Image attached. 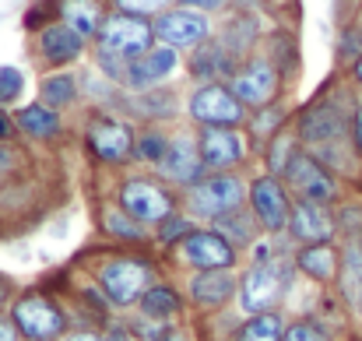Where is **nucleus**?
<instances>
[{"label": "nucleus", "mask_w": 362, "mask_h": 341, "mask_svg": "<svg viewBox=\"0 0 362 341\" xmlns=\"http://www.w3.org/2000/svg\"><path fill=\"white\" fill-rule=\"evenodd\" d=\"M25 92V74L18 67H0V106L18 103Z\"/></svg>", "instance_id": "33"}, {"label": "nucleus", "mask_w": 362, "mask_h": 341, "mask_svg": "<svg viewBox=\"0 0 362 341\" xmlns=\"http://www.w3.org/2000/svg\"><path fill=\"white\" fill-rule=\"evenodd\" d=\"M352 78H356V85H362V57L352 64Z\"/></svg>", "instance_id": "45"}, {"label": "nucleus", "mask_w": 362, "mask_h": 341, "mask_svg": "<svg viewBox=\"0 0 362 341\" xmlns=\"http://www.w3.org/2000/svg\"><path fill=\"white\" fill-rule=\"evenodd\" d=\"M14 158H18V155H14V151H11V148H7V144L0 141V169H7V166H11Z\"/></svg>", "instance_id": "43"}, {"label": "nucleus", "mask_w": 362, "mask_h": 341, "mask_svg": "<svg viewBox=\"0 0 362 341\" xmlns=\"http://www.w3.org/2000/svg\"><path fill=\"white\" fill-rule=\"evenodd\" d=\"M0 341H21V331H18L14 317H0Z\"/></svg>", "instance_id": "42"}, {"label": "nucleus", "mask_w": 362, "mask_h": 341, "mask_svg": "<svg viewBox=\"0 0 362 341\" xmlns=\"http://www.w3.org/2000/svg\"><path fill=\"white\" fill-rule=\"evenodd\" d=\"M338 57L345 64H356L362 57V28H345L341 39H338Z\"/></svg>", "instance_id": "36"}, {"label": "nucleus", "mask_w": 362, "mask_h": 341, "mask_svg": "<svg viewBox=\"0 0 362 341\" xmlns=\"http://www.w3.org/2000/svg\"><path fill=\"white\" fill-rule=\"evenodd\" d=\"M236 292V278L229 271H197V278L190 282V296L197 306H222L229 303Z\"/></svg>", "instance_id": "22"}, {"label": "nucleus", "mask_w": 362, "mask_h": 341, "mask_svg": "<svg viewBox=\"0 0 362 341\" xmlns=\"http://www.w3.org/2000/svg\"><path fill=\"white\" fill-rule=\"evenodd\" d=\"M155 39L169 50H197L201 42L211 39V25L201 11H187V7H169L162 11L155 21Z\"/></svg>", "instance_id": "5"}, {"label": "nucleus", "mask_w": 362, "mask_h": 341, "mask_svg": "<svg viewBox=\"0 0 362 341\" xmlns=\"http://www.w3.org/2000/svg\"><path fill=\"white\" fill-rule=\"evenodd\" d=\"M165 151H169V137H165V134H158V130H144V134L137 137V155H141L144 162L162 166Z\"/></svg>", "instance_id": "31"}, {"label": "nucleus", "mask_w": 362, "mask_h": 341, "mask_svg": "<svg viewBox=\"0 0 362 341\" xmlns=\"http://www.w3.org/2000/svg\"><path fill=\"white\" fill-rule=\"evenodd\" d=\"M197 148H201L204 169H229L246 155V144L236 134V127H204L197 137Z\"/></svg>", "instance_id": "15"}, {"label": "nucleus", "mask_w": 362, "mask_h": 341, "mask_svg": "<svg viewBox=\"0 0 362 341\" xmlns=\"http://www.w3.org/2000/svg\"><path fill=\"white\" fill-rule=\"evenodd\" d=\"M120 208L134 222H165L173 215V197L151 180H127L120 190Z\"/></svg>", "instance_id": "10"}, {"label": "nucleus", "mask_w": 362, "mask_h": 341, "mask_svg": "<svg viewBox=\"0 0 362 341\" xmlns=\"http://www.w3.org/2000/svg\"><path fill=\"white\" fill-rule=\"evenodd\" d=\"M281 335L278 313H257L240 328V341H281Z\"/></svg>", "instance_id": "28"}, {"label": "nucleus", "mask_w": 362, "mask_h": 341, "mask_svg": "<svg viewBox=\"0 0 362 341\" xmlns=\"http://www.w3.org/2000/svg\"><path fill=\"white\" fill-rule=\"evenodd\" d=\"M134 219L127 215V212H110V232H117V236H127V239H137L141 236V226H130Z\"/></svg>", "instance_id": "38"}, {"label": "nucleus", "mask_w": 362, "mask_h": 341, "mask_svg": "<svg viewBox=\"0 0 362 341\" xmlns=\"http://www.w3.org/2000/svg\"><path fill=\"white\" fill-rule=\"evenodd\" d=\"M14 123H18V130H25L28 137H53V134L60 130L57 110H49V106H42V103H32V106L18 110Z\"/></svg>", "instance_id": "24"}, {"label": "nucleus", "mask_w": 362, "mask_h": 341, "mask_svg": "<svg viewBox=\"0 0 362 341\" xmlns=\"http://www.w3.org/2000/svg\"><path fill=\"white\" fill-rule=\"evenodd\" d=\"M173 110H176V96L165 88H148L144 96L134 99V113L141 116H169Z\"/></svg>", "instance_id": "29"}, {"label": "nucleus", "mask_w": 362, "mask_h": 341, "mask_svg": "<svg viewBox=\"0 0 362 341\" xmlns=\"http://www.w3.org/2000/svg\"><path fill=\"white\" fill-rule=\"evenodd\" d=\"M169 4L173 0H113V7L123 11V14H137V18H148V14H162V11H169Z\"/></svg>", "instance_id": "35"}, {"label": "nucleus", "mask_w": 362, "mask_h": 341, "mask_svg": "<svg viewBox=\"0 0 362 341\" xmlns=\"http://www.w3.org/2000/svg\"><path fill=\"white\" fill-rule=\"evenodd\" d=\"M64 341H99V338H95V335H67Z\"/></svg>", "instance_id": "46"}, {"label": "nucleus", "mask_w": 362, "mask_h": 341, "mask_svg": "<svg viewBox=\"0 0 362 341\" xmlns=\"http://www.w3.org/2000/svg\"><path fill=\"white\" fill-rule=\"evenodd\" d=\"M281 341H334L331 338V331L324 328V324H317V320H296V324H288L285 328V335Z\"/></svg>", "instance_id": "32"}, {"label": "nucleus", "mask_w": 362, "mask_h": 341, "mask_svg": "<svg viewBox=\"0 0 362 341\" xmlns=\"http://www.w3.org/2000/svg\"><path fill=\"white\" fill-rule=\"evenodd\" d=\"M222 4H226V0H180V7H187V11H201V14H204V11H218Z\"/></svg>", "instance_id": "41"}, {"label": "nucleus", "mask_w": 362, "mask_h": 341, "mask_svg": "<svg viewBox=\"0 0 362 341\" xmlns=\"http://www.w3.org/2000/svg\"><path fill=\"white\" fill-rule=\"evenodd\" d=\"M88 148L103 162H123L134 151V134L117 116H95L88 123Z\"/></svg>", "instance_id": "14"}, {"label": "nucleus", "mask_w": 362, "mask_h": 341, "mask_svg": "<svg viewBox=\"0 0 362 341\" xmlns=\"http://www.w3.org/2000/svg\"><path fill=\"white\" fill-rule=\"evenodd\" d=\"M288 285V264L285 260H260L246 278H243V310L246 313H267V306L281 296V289Z\"/></svg>", "instance_id": "7"}, {"label": "nucleus", "mask_w": 362, "mask_h": 341, "mask_svg": "<svg viewBox=\"0 0 362 341\" xmlns=\"http://www.w3.org/2000/svg\"><path fill=\"white\" fill-rule=\"evenodd\" d=\"M39 92H42V106L64 110L78 99V81H74V74H49V78H42Z\"/></svg>", "instance_id": "25"}, {"label": "nucleus", "mask_w": 362, "mask_h": 341, "mask_svg": "<svg viewBox=\"0 0 362 341\" xmlns=\"http://www.w3.org/2000/svg\"><path fill=\"white\" fill-rule=\"evenodd\" d=\"M4 296H7V285H0V303H4Z\"/></svg>", "instance_id": "48"}, {"label": "nucleus", "mask_w": 362, "mask_h": 341, "mask_svg": "<svg viewBox=\"0 0 362 341\" xmlns=\"http://www.w3.org/2000/svg\"><path fill=\"white\" fill-rule=\"evenodd\" d=\"M250 204H253V215L260 219V226L271 229V232H281L288 226V219H292L288 194H285V187L274 176H260L250 187Z\"/></svg>", "instance_id": "13"}, {"label": "nucleus", "mask_w": 362, "mask_h": 341, "mask_svg": "<svg viewBox=\"0 0 362 341\" xmlns=\"http://www.w3.org/2000/svg\"><path fill=\"white\" fill-rule=\"evenodd\" d=\"M14 324H18L21 338L28 341H53L64 335V313L57 306H49L42 296H25L14 306Z\"/></svg>", "instance_id": "12"}, {"label": "nucleus", "mask_w": 362, "mask_h": 341, "mask_svg": "<svg viewBox=\"0 0 362 341\" xmlns=\"http://www.w3.org/2000/svg\"><path fill=\"white\" fill-rule=\"evenodd\" d=\"M155 278V271L141 260H113L103 267V289L106 296L117 303V306H130V303H141V296L148 292V282Z\"/></svg>", "instance_id": "9"}, {"label": "nucleus", "mask_w": 362, "mask_h": 341, "mask_svg": "<svg viewBox=\"0 0 362 341\" xmlns=\"http://www.w3.org/2000/svg\"><path fill=\"white\" fill-rule=\"evenodd\" d=\"M338 222H341V229H345V232H352V236H362V208H341Z\"/></svg>", "instance_id": "39"}, {"label": "nucleus", "mask_w": 362, "mask_h": 341, "mask_svg": "<svg viewBox=\"0 0 362 341\" xmlns=\"http://www.w3.org/2000/svg\"><path fill=\"white\" fill-rule=\"evenodd\" d=\"M190 116L201 127H240L246 120V106L233 96L229 85H201L190 96Z\"/></svg>", "instance_id": "6"}, {"label": "nucleus", "mask_w": 362, "mask_h": 341, "mask_svg": "<svg viewBox=\"0 0 362 341\" xmlns=\"http://www.w3.org/2000/svg\"><path fill=\"white\" fill-rule=\"evenodd\" d=\"M194 229L187 226V219H180V215H169L165 222H162V229H158V236L165 239V243H173V239H187Z\"/></svg>", "instance_id": "37"}, {"label": "nucleus", "mask_w": 362, "mask_h": 341, "mask_svg": "<svg viewBox=\"0 0 362 341\" xmlns=\"http://www.w3.org/2000/svg\"><path fill=\"white\" fill-rule=\"evenodd\" d=\"M278 85H281V71L267 57H246L236 67V74L229 78L233 96L240 99L243 106H253V110L271 106L274 96H278Z\"/></svg>", "instance_id": "3"}, {"label": "nucleus", "mask_w": 362, "mask_h": 341, "mask_svg": "<svg viewBox=\"0 0 362 341\" xmlns=\"http://www.w3.org/2000/svg\"><path fill=\"white\" fill-rule=\"evenodd\" d=\"M176 64H180L176 50H169V46H151L144 57H137V60L127 64V78H123V81H127L134 92H148V88H155L158 81H165V78L176 71Z\"/></svg>", "instance_id": "16"}, {"label": "nucleus", "mask_w": 362, "mask_h": 341, "mask_svg": "<svg viewBox=\"0 0 362 341\" xmlns=\"http://www.w3.org/2000/svg\"><path fill=\"white\" fill-rule=\"evenodd\" d=\"M106 341H130V335H123V331H113Z\"/></svg>", "instance_id": "47"}, {"label": "nucleus", "mask_w": 362, "mask_h": 341, "mask_svg": "<svg viewBox=\"0 0 362 341\" xmlns=\"http://www.w3.org/2000/svg\"><path fill=\"white\" fill-rule=\"evenodd\" d=\"M141 310H144V317H155V320L173 317V313L180 310V296H176L173 289H165V285L148 289V292L141 296Z\"/></svg>", "instance_id": "27"}, {"label": "nucleus", "mask_w": 362, "mask_h": 341, "mask_svg": "<svg viewBox=\"0 0 362 341\" xmlns=\"http://www.w3.org/2000/svg\"><path fill=\"white\" fill-rule=\"evenodd\" d=\"M288 229H292L296 239H303L306 246H313V243H331V236L338 232V219L327 212V204L299 201V204L292 208Z\"/></svg>", "instance_id": "19"}, {"label": "nucleus", "mask_w": 362, "mask_h": 341, "mask_svg": "<svg viewBox=\"0 0 362 341\" xmlns=\"http://www.w3.org/2000/svg\"><path fill=\"white\" fill-rule=\"evenodd\" d=\"M352 148H356V155H362V103L352 113Z\"/></svg>", "instance_id": "40"}, {"label": "nucleus", "mask_w": 362, "mask_h": 341, "mask_svg": "<svg viewBox=\"0 0 362 341\" xmlns=\"http://www.w3.org/2000/svg\"><path fill=\"white\" fill-rule=\"evenodd\" d=\"M296 155H299L296 137H288V134H274V137H271V148H267V169H271V176H281Z\"/></svg>", "instance_id": "30"}, {"label": "nucleus", "mask_w": 362, "mask_h": 341, "mask_svg": "<svg viewBox=\"0 0 362 341\" xmlns=\"http://www.w3.org/2000/svg\"><path fill=\"white\" fill-rule=\"evenodd\" d=\"M162 173L173 176L176 183H187V187H194V183L201 180L204 158H201V148H197V141H194L190 134L169 137V151H165V158H162Z\"/></svg>", "instance_id": "18"}, {"label": "nucleus", "mask_w": 362, "mask_h": 341, "mask_svg": "<svg viewBox=\"0 0 362 341\" xmlns=\"http://www.w3.org/2000/svg\"><path fill=\"white\" fill-rule=\"evenodd\" d=\"M180 250H183V260L194 264L197 271H226V267L236 264V246L222 232H201V229H194L180 243Z\"/></svg>", "instance_id": "11"}, {"label": "nucleus", "mask_w": 362, "mask_h": 341, "mask_svg": "<svg viewBox=\"0 0 362 341\" xmlns=\"http://www.w3.org/2000/svg\"><path fill=\"white\" fill-rule=\"evenodd\" d=\"M57 11H60V21L71 25L85 42L88 39H99V32L106 25V14H103V4L99 0H60Z\"/></svg>", "instance_id": "21"}, {"label": "nucleus", "mask_w": 362, "mask_h": 341, "mask_svg": "<svg viewBox=\"0 0 362 341\" xmlns=\"http://www.w3.org/2000/svg\"><path fill=\"white\" fill-rule=\"evenodd\" d=\"M190 71H194V78H201V81H208V85H218L222 78H233V74H236V57H233L218 39H208V42H201V46L194 50Z\"/></svg>", "instance_id": "20"}, {"label": "nucleus", "mask_w": 362, "mask_h": 341, "mask_svg": "<svg viewBox=\"0 0 362 341\" xmlns=\"http://www.w3.org/2000/svg\"><path fill=\"white\" fill-rule=\"evenodd\" d=\"M281 120H285V110H281V106H274V103H271V106H264V110H257V120H253L257 137H267V141H271L274 134H281V130H278V123H281Z\"/></svg>", "instance_id": "34"}, {"label": "nucleus", "mask_w": 362, "mask_h": 341, "mask_svg": "<svg viewBox=\"0 0 362 341\" xmlns=\"http://www.w3.org/2000/svg\"><path fill=\"white\" fill-rule=\"evenodd\" d=\"M338 264H341V257L331 243H313V246L299 250V257H296V267L313 282H334Z\"/></svg>", "instance_id": "23"}, {"label": "nucleus", "mask_w": 362, "mask_h": 341, "mask_svg": "<svg viewBox=\"0 0 362 341\" xmlns=\"http://www.w3.org/2000/svg\"><path fill=\"white\" fill-rule=\"evenodd\" d=\"M35 46H39V57H42L46 64H53V67L74 64V60L85 53V39H81L71 25H64L60 18L39 28V42H35Z\"/></svg>", "instance_id": "17"}, {"label": "nucleus", "mask_w": 362, "mask_h": 341, "mask_svg": "<svg viewBox=\"0 0 362 341\" xmlns=\"http://www.w3.org/2000/svg\"><path fill=\"white\" fill-rule=\"evenodd\" d=\"M352 113L356 110H349L345 96H324L296 116V134L313 151L327 144H341L345 137H352Z\"/></svg>", "instance_id": "1"}, {"label": "nucleus", "mask_w": 362, "mask_h": 341, "mask_svg": "<svg viewBox=\"0 0 362 341\" xmlns=\"http://www.w3.org/2000/svg\"><path fill=\"white\" fill-rule=\"evenodd\" d=\"M253 42H257V25H253L250 18H236V21L226 28V35H222V46H226L236 60L253 50Z\"/></svg>", "instance_id": "26"}, {"label": "nucleus", "mask_w": 362, "mask_h": 341, "mask_svg": "<svg viewBox=\"0 0 362 341\" xmlns=\"http://www.w3.org/2000/svg\"><path fill=\"white\" fill-rule=\"evenodd\" d=\"M7 134H11V120H7V113L0 110V141H4Z\"/></svg>", "instance_id": "44"}, {"label": "nucleus", "mask_w": 362, "mask_h": 341, "mask_svg": "<svg viewBox=\"0 0 362 341\" xmlns=\"http://www.w3.org/2000/svg\"><path fill=\"white\" fill-rule=\"evenodd\" d=\"M155 42V28L148 18H137V14H123L113 11L95 39V53H106V57H117V60H137L151 50Z\"/></svg>", "instance_id": "2"}, {"label": "nucleus", "mask_w": 362, "mask_h": 341, "mask_svg": "<svg viewBox=\"0 0 362 341\" xmlns=\"http://www.w3.org/2000/svg\"><path fill=\"white\" fill-rule=\"evenodd\" d=\"M243 204V183L236 176L222 173V176H208V180H197L190 187V208L197 215H208V219H222L229 212H240Z\"/></svg>", "instance_id": "8"}, {"label": "nucleus", "mask_w": 362, "mask_h": 341, "mask_svg": "<svg viewBox=\"0 0 362 341\" xmlns=\"http://www.w3.org/2000/svg\"><path fill=\"white\" fill-rule=\"evenodd\" d=\"M285 180H288V190L299 197V201H310V204H331L338 197V180L327 173V166L320 158H313L310 151H299L288 169H285Z\"/></svg>", "instance_id": "4"}]
</instances>
